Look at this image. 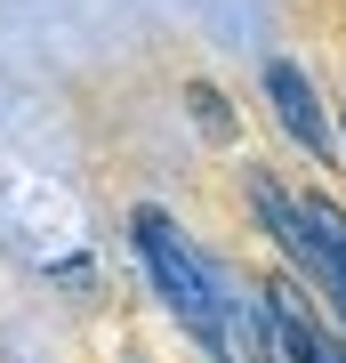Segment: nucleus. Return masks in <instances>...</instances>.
Listing matches in <instances>:
<instances>
[{
  "mask_svg": "<svg viewBox=\"0 0 346 363\" xmlns=\"http://www.w3.org/2000/svg\"><path fill=\"white\" fill-rule=\"evenodd\" d=\"M338 138H346V130H338Z\"/></svg>",
  "mask_w": 346,
  "mask_h": 363,
  "instance_id": "obj_5",
  "label": "nucleus"
},
{
  "mask_svg": "<svg viewBox=\"0 0 346 363\" xmlns=\"http://www.w3.org/2000/svg\"><path fill=\"white\" fill-rule=\"evenodd\" d=\"M266 105H274V121L290 130V145L306 162H338V130H330V113H322V89H314V73L298 65V57H274L266 65Z\"/></svg>",
  "mask_w": 346,
  "mask_h": 363,
  "instance_id": "obj_3",
  "label": "nucleus"
},
{
  "mask_svg": "<svg viewBox=\"0 0 346 363\" xmlns=\"http://www.w3.org/2000/svg\"><path fill=\"white\" fill-rule=\"evenodd\" d=\"M193 113H202V130H218V138H226V105H218V97H209V89H202V81H193Z\"/></svg>",
  "mask_w": 346,
  "mask_h": 363,
  "instance_id": "obj_4",
  "label": "nucleus"
},
{
  "mask_svg": "<svg viewBox=\"0 0 346 363\" xmlns=\"http://www.w3.org/2000/svg\"><path fill=\"white\" fill-rule=\"evenodd\" d=\"M129 234H137V259H145V274H154L161 307L178 315V323L202 339L209 355H226V363L242 355V363H250L258 339H266V315H258L250 298H242L218 267L202 259V250L185 242L178 218H169V210H137V226H129Z\"/></svg>",
  "mask_w": 346,
  "mask_h": 363,
  "instance_id": "obj_1",
  "label": "nucleus"
},
{
  "mask_svg": "<svg viewBox=\"0 0 346 363\" xmlns=\"http://www.w3.org/2000/svg\"><path fill=\"white\" fill-rule=\"evenodd\" d=\"M250 194H258V210H266V234L306 267V283L330 291V307L346 315V218L330 202H290L274 178H250Z\"/></svg>",
  "mask_w": 346,
  "mask_h": 363,
  "instance_id": "obj_2",
  "label": "nucleus"
}]
</instances>
